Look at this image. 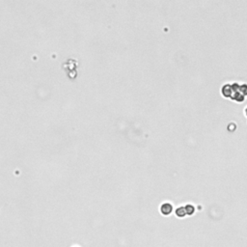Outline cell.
<instances>
[{
	"mask_svg": "<svg viewBox=\"0 0 247 247\" xmlns=\"http://www.w3.org/2000/svg\"><path fill=\"white\" fill-rule=\"evenodd\" d=\"M245 112H246V114H247V107H246V109H245Z\"/></svg>",
	"mask_w": 247,
	"mask_h": 247,
	"instance_id": "7",
	"label": "cell"
},
{
	"mask_svg": "<svg viewBox=\"0 0 247 247\" xmlns=\"http://www.w3.org/2000/svg\"><path fill=\"white\" fill-rule=\"evenodd\" d=\"M239 92L243 95L246 96L247 95V84H242L239 86Z\"/></svg>",
	"mask_w": 247,
	"mask_h": 247,
	"instance_id": "6",
	"label": "cell"
},
{
	"mask_svg": "<svg viewBox=\"0 0 247 247\" xmlns=\"http://www.w3.org/2000/svg\"><path fill=\"white\" fill-rule=\"evenodd\" d=\"M185 212H186V214L188 215H192L195 212V209H194V207L192 205H186L185 207Z\"/></svg>",
	"mask_w": 247,
	"mask_h": 247,
	"instance_id": "5",
	"label": "cell"
},
{
	"mask_svg": "<svg viewBox=\"0 0 247 247\" xmlns=\"http://www.w3.org/2000/svg\"><path fill=\"white\" fill-rule=\"evenodd\" d=\"M176 214H177L179 217H184V216H185V214H186L185 207H180L179 209L176 210Z\"/></svg>",
	"mask_w": 247,
	"mask_h": 247,
	"instance_id": "4",
	"label": "cell"
},
{
	"mask_svg": "<svg viewBox=\"0 0 247 247\" xmlns=\"http://www.w3.org/2000/svg\"><path fill=\"white\" fill-rule=\"evenodd\" d=\"M233 99H235L237 101H243L244 99V96L240 93V92H234L232 94V97H231Z\"/></svg>",
	"mask_w": 247,
	"mask_h": 247,
	"instance_id": "3",
	"label": "cell"
},
{
	"mask_svg": "<svg viewBox=\"0 0 247 247\" xmlns=\"http://www.w3.org/2000/svg\"><path fill=\"white\" fill-rule=\"evenodd\" d=\"M172 211H173V207L171 204H169V203H165L160 207V212L164 215H169L172 212Z\"/></svg>",
	"mask_w": 247,
	"mask_h": 247,
	"instance_id": "1",
	"label": "cell"
},
{
	"mask_svg": "<svg viewBox=\"0 0 247 247\" xmlns=\"http://www.w3.org/2000/svg\"><path fill=\"white\" fill-rule=\"evenodd\" d=\"M233 89H232V85L230 84H225L223 87H222V94L224 97L226 98H231L232 97V94H233Z\"/></svg>",
	"mask_w": 247,
	"mask_h": 247,
	"instance_id": "2",
	"label": "cell"
}]
</instances>
